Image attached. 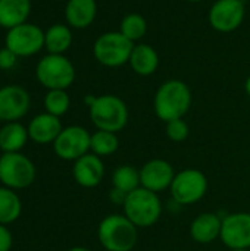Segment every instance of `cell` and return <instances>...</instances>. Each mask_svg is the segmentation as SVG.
I'll use <instances>...</instances> for the list:
<instances>
[{
  "label": "cell",
  "mask_w": 250,
  "mask_h": 251,
  "mask_svg": "<svg viewBox=\"0 0 250 251\" xmlns=\"http://www.w3.org/2000/svg\"><path fill=\"white\" fill-rule=\"evenodd\" d=\"M192 90L181 79H168L159 85L153 97L155 115L165 124L184 118L192 107Z\"/></svg>",
  "instance_id": "6da1fadb"
},
{
  "label": "cell",
  "mask_w": 250,
  "mask_h": 251,
  "mask_svg": "<svg viewBox=\"0 0 250 251\" xmlns=\"http://www.w3.org/2000/svg\"><path fill=\"white\" fill-rule=\"evenodd\" d=\"M97 238L106 251H133L139 240V228L125 215L113 213L100 221Z\"/></svg>",
  "instance_id": "7a4b0ae2"
},
{
  "label": "cell",
  "mask_w": 250,
  "mask_h": 251,
  "mask_svg": "<svg viewBox=\"0 0 250 251\" xmlns=\"http://www.w3.org/2000/svg\"><path fill=\"white\" fill-rule=\"evenodd\" d=\"M90 109V119L97 129L109 132H121L130 119L127 103L115 94L97 96Z\"/></svg>",
  "instance_id": "3957f363"
},
{
  "label": "cell",
  "mask_w": 250,
  "mask_h": 251,
  "mask_svg": "<svg viewBox=\"0 0 250 251\" xmlns=\"http://www.w3.org/2000/svg\"><path fill=\"white\" fill-rule=\"evenodd\" d=\"M122 215H125L137 228H150L162 216V201L159 196L143 187L127 194L122 204Z\"/></svg>",
  "instance_id": "277c9868"
},
{
  "label": "cell",
  "mask_w": 250,
  "mask_h": 251,
  "mask_svg": "<svg viewBox=\"0 0 250 251\" xmlns=\"http://www.w3.org/2000/svg\"><path fill=\"white\" fill-rule=\"evenodd\" d=\"M134 46L136 44L119 31H109L96 38L93 54L100 65L108 68H119L130 62Z\"/></svg>",
  "instance_id": "5b68a950"
},
{
  "label": "cell",
  "mask_w": 250,
  "mask_h": 251,
  "mask_svg": "<svg viewBox=\"0 0 250 251\" xmlns=\"http://www.w3.org/2000/svg\"><path fill=\"white\" fill-rule=\"evenodd\" d=\"M206 175L194 168H187L175 174L169 187L172 200L180 206H192L200 201L208 193Z\"/></svg>",
  "instance_id": "8992f818"
},
{
  "label": "cell",
  "mask_w": 250,
  "mask_h": 251,
  "mask_svg": "<svg viewBox=\"0 0 250 251\" xmlns=\"http://www.w3.org/2000/svg\"><path fill=\"white\" fill-rule=\"evenodd\" d=\"M35 75L47 90H66L75 79V68L63 54H47L38 62Z\"/></svg>",
  "instance_id": "52a82bcc"
},
{
  "label": "cell",
  "mask_w": 250,
  "mask_h": 251,
  "mask_svg": "<svg viewBox=\"0 0 250 251\" xmlns=\"http://www.w3.org/2000/svg\"><path fill=\"white\" fill-rule=\"evenodd\" d=\"M35 166L25 154L3 153L0 157V182L10 190L28 188L35 179Z\"/></svg>",
  "instance_id": "ba28073f"
},
{
  "label": "cell",
  "mask_w": 250,
  "mask_h": 251,
  "mask_svg": "<svg viewBox=\"0 0 250 251\" xmlns=\"http://www.w3.org/2000/svg\"><path fill=\"white\" fill-rule=\"evenodd\" d=\"M91 134L80 125H71L62 129L53 143L55 154L66 162H75L90 153Z\"/></svg>",
  "instance_id": "9c48e42d"
},
{
  "label": "cell",
  "mask_w": 250,
  "mask_h": 251,
  "mask_svg": "<svg viewBox=\"0 0 250 251\" xmlns=\"http://www.w3.org/2000/svg\"><path fill=\"white\" fill-rule=\"evenodd\" d=\"M246 4L243 0H217L208 13L209 25L218 32H233L245 21Z\"/></svg>",
  "instance_id": "30bf717a"
},
{
  "label": "cell",
  "mask_w": 250,
  "mask_h": 251,
  "mask_svg": "<svg viewBox=\"0 0 250 251\" xmlns=\"http://www.w3.org/2000/svg\"><path fill=\"white\" fill-rule=\"evenodd\" d=\"M220 240L228 250H250V213H230L222 219Z\"/></svg>",
  "instance_id": "8fae6325"
},
{
  "label": "cell",
  "mask_w": 250,
  "mask_h": 251,
  "mask_svg": "<svg viewBox=\"0 0 250 251\" xmlns=\"http://www.w3.org/2000/svg\"><path fill=\"white\" fill-rule=\"evenodd\" d=\"M44 46V32L32 24H21L10 28L6 35V47L16 56H31Z\"/></svg>",
  "instance_id": "7c38bea8"
},
{
  "label": "cell",
  "mask_w": 250,
  "mask_h": 251,
  "mask_svg": "<svg viewBox=\"0 0 250 251\" xmlns=\"http://www.w3.org/2000/svg\"><path fill=\"white\" fill-rule=\"evenodd\" d=\"M174 176L172 165L164 159H152L140 168V185L156 194L169 190Z\"/></svg>",
  "instance_id": "4fadbf2b"
},
{
  "label": "cell",
  "mask_w": 250,
  "mask_h": 251,
  "mask_svg": "<svg viewBox=\"0 0 250 251\" xmlns=\"http://www.w3.org/2000/svg\"><path fill=\"white\" fill-rule=\"evenodd\" d=\"M31 99L27 90L19 85L0 88V121L16 122L29 110Z\"/></svg>",
  "instance_id": "5bb4252c"
},
{
  "label": "cell",
  "mask_w": 250,
  "mask_h": 251,
  "mask_svg": "<svg viewBox=\"0 0 250 251\" xmlns=\"http://www.w3.org/2000/svg\"><path fill=\"white\" fill-rule=\"evenodd\" d=\"M105 163L102 157L94 153H87L77 159L72 166V176L83 188H94L102 184L105 178Z\"/></svg>",
  "instance_id": "9a60e30c"
},
{
  "label": "cell",
  "mask_w": 250,
  "mask_h": 251,
  "mask_svg": "<svg viewBox=\"0 0 250 251\" xmlns=\"http://www.w3.org/2000/svg\"><path fill=\"white\" fill-rule=\"evenodd\" d=\"M28 135L37 144L55 143L57 135L62 132V122L57 116L50 113H40L34 116L28 125Z\"/></svg>",
  "instance_id": "2e32d148"
},
{
  "label": "cell",
  "mask_w": 250,
  "mask_h": 251,
  "mask_svg": "<svg viewBox=\"0 0 250 251\" xmlns=\"http://www.w3.org/2000/svg\"><path fill=\"white\" fill-rule=\"evenodd\" d=\"M222 219L217 213L205 212L196 216L190 225V237L197 244H211L221 237Z\"/></svg>",
  "instance_id": "e0dca14e"
},
{
  "label": "cell",
  "mask_w": 250,
  "mask_h": 251,
  "mask_svg": "<svg viewBox=\"0 0 250 251\" xmlns=\"http://www.w3.org/2000/svg\"><path fill=\"white\" fill-rule=\"evenodd\" d=\"M97 15L96 0H68L65 16L71 26L83 29L90 26Z\"/></svg>",
  "instance_id": "ac0fdd59"
},
{
  "label": "cell",
  "mask_w": 250,
  "mask_h": 251,
  "mask_svg": "<svg viewBox=\"0 0 250 251\" xmlns=\"http://www.w3.org/2000/svg\"><path fill=\"white\" fill-rule=\"evenodd\" d=\"M128 63L137 75L150 76L159 68V54L152 46L140 43L134 46Z\"/></svg>",
  "instance_id": "d6986e66"
},
{
  "label": "cell",
  "mask_w": 250,
  "mask_h": 251,
  "mask_svg": "<svg viewBox=\"0 0 250 251\" xmlns=\"http://www.w3.org/2000/svg\"><path fill=\"white\" fill-rule=\"evenodd\" d=\"M29 12V0H0V25L10 29L25 24Z\"/></svg>",
  "instance_id": "ffe728a7"
},
{
  "label": "cell",
  "mask_w": 250,
  "mask_h": 251,
  "mask_svg": "<svg viewBox=\"0 0 250 251\" xmlns=\"http://www.w3.org/2000/svg\"><path fill=\"white\" fill-rule=\"evenodd\" d=\"M28 129L19 122H7L0 129V150L3 153H18L28 141Z\"/></svg>",
  "instance_id": "44dd1931"
},
{
  "label": "cell",
  "mask_w": 250,
  "mask_h": 251,
  "mask_svg": "<svg viewBox=\"0 0 250 251\" xmlns=\"http://www.w3.org/2000/svg\"><path fill=\"white\" fill-rule=\"evenodd\" d=\"M22 203L15 190L0 187V225H10L19 219Z\"/></svg>",
  "instance_id": "7402d4cb"
},
{
  "label": "cell",
  "mask_w": 250,
  "mask_h": 251,
  "mask_svg": "<svg viewBox=\"0 0 250 251\" xmlns=\"http://www.w3.org/2000/svg\"><path fill=\"white\" fill-rule=\"evenodd\" d=\"M72 44V32L66 25L56 24L44 32V46L50 54H62Z\"/></svg>",
  "instance_id": "603a6c76"
},
{
  "label": "cell",
  "mask_w": 250,
  "mask_h": 251,
  "mask_svg": "<svg viewBox=\"0 0 250 251\" xmlns=\"http://www.w3.org/2000/svg\"><path fill=\"white\" fill-rule=\"evenodd\" d=\"M112 187L128 194L140 185V169L131 165H121L112 172Z\"/></svg>",
  "instance_id": "cb8c5ba5"
},
{
  "label": "cell",
  "mask_w": 250,
  "mask_h": 251,
  "mask_svg": "<svg viewBox=\"0 0 250 251\" xmlns=\"http://www.w3.org/2000/svg\"><path fill=\"white\" fill-rule=\"evenodd\" d=\"M118 149H119V138L115 132L97 129L96 132L91 134L90 151L94 153L96 156L106 157L116 153Z\"/></svg>",
  "instance_id": "d4e9b609"
},
{
  "label": "cell",
  "mask_w": 250,
  "mask_h": 251,
  "mask_svg": "<svg viewBox=\"0 0 250 251\" xmlns=\"http://www.w3.org/2000/svg\"><path fill=\"white\" fill-rule=\"evenodd\" d=\"M119 32L130 41L136 43L141 40L147 32V22L140 13H128L122 18L119 25Z\"/></svg>",
  "instance_id": "484cf974"
},
{
  "label": "cell",
  "mask_w": 250,
  "mask_h": 251,
  "mask_svg": "<svg viewBox=\"0 0 250 251\" xmlns=\"http://www.w3.org/2000/svg\"><path fill=\"white\" fill-rule=\"evenodd\" d=\"M71 106V99L66 93V90H49V93L44 97V107L46 112L50 115H55L60 118L68 112Z\"/></svg>",
  "instance_id": "4316f807"
},
{
  "label": "cell",
  "mask_w": 250,
  "mask_h": 251,
  "mask_svg": "<svg viewBox=\"0 0 250 251\" xmlns=\"http://www.w3.org/2000/svg\"><path fill=\"white\" fill-rule=\"evenodd\" d=\"M165 132L171 141L183 143L187 140V137L190 134V128H189V124L183 118H180V119H172V121L167 122Z\"/></svg>",
  "instance_id": "83f0119b"
},
{
  "label": "cell",
  "mask_w": 250,
  "mask_h": 251,
  "mask_svg": "<svg viewBox=\"0 0 250 251\" xmlns=\"http://www.w3.org/2000/svg\"><path fill=\"white\" fill-rule=\"evenodd\" d=\"M18 56L7 47L0 50V69H10L16 65Z\"/></svg>",
  "instance_id": "f1b7e54d"
},
{
  "label": "cell",
  "mask_w": 250,
  "mask_h": 251,
  "mask_svg": "<svg viewBox=\"0 0 250 251\" xmlns=\"http://www.w3.org/2000/svg\"><path fill=\"white\" fill-rule=\"evenodd\" d=\"M13 237L6 225H0V251H10Z\"/></svg>",
  "instance_id": "f546056e"
},
{
  "label": "cell",
  "mask_w": 250,
  "mask_h": 251,
  "mask_svg": "<svg viewBox=\"0 0 250 251\" xmlns=\"http://www.w3.org/2000/svg\"><path fill=\"white\" fill-rule=\"evenodd\" d=\"M125 199H127V194H125V193H122V191H119V190H116V188L112 187V190H111V193H109V200H111L115 206H122L124 201H125Z\"/></svg>",
  "instance_id": "4dcf8cb0"
},
{
  "label": "cell",
  "mask_w": 250,
  "mask_h": 251,
  "mask_svg": "<svg viewBox=\"0 0 250 251\" xmlns=\"http://www.w3.org/2000/svg\"><path fill=\"white\" fill-rule=\"evenodd\" d=\"M245 91H246V94L250 97V75L246 78V81H245Z\"/></svg>",
  "instance_id": "1f68e13d"
},
{
  "label": "cell",
  "mask_w": 250,
  "mask_h": 251,
  "mask_svg": "<svg viewBox=\"0 0 250 251\" xmlns=\"http://www.w3.org/2000/svg\"><path fill=\"white\" fill-rule=\"evenodd\" d=\"M68 251H91L90 249H85V247H72V249H69Z\"/></svg>",
  "instance_id": "d6a6232c"
},
{
  "label": "cell",
  "mask_w": 250,
  "mask_h": 251,
  "mask_svg": "<svg viewBox=\"0 0 250 251\" xmlns=\"http://www.w3.org/2000/svg\"><path fill=\"white\" fill-rule=\"evenodd\" d=\"M184 1H189V3H199V1H202V0H184Z\"/></svg>",
  "instance_id": "836d02e7"
},
{
  "label": "cell",
  "mask_w": 250,
  "mask_h": 251,
  "mask_svg": "<svg viewBox=\"0 0 250 251\" xmlns=\"http://www.w3.org/2000/svg\"><path fill=\"white\" fill-rule=\"evenodd\" d=\"M230 251H250V250H230Z\"/></svg>",
  "instance_id": "e575fe53"
}]
</instances>
